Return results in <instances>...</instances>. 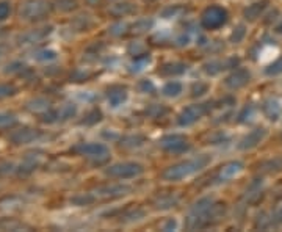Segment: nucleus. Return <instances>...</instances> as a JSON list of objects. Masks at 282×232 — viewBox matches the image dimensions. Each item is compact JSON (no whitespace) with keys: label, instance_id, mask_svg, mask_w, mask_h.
<instances>
[{"label":"nucleus","instance_id":"nucleus-21","mask_svg":"<svg viewBox=\"0 0 282 232\" xmlns=\"http://www.w3.org/2000/svg\"><path fill=\"white\" fill-rule=\"evenodd\" d=\"M110 13L116 17H124V16H129L135 13V6L129 2H123V3H116L110 8Z\"/></svg>","mask_w":282,"mask_h":232},{"label":"nucleus","instance_id":"nucleus-23","mask_svg":"<svg viewBox=\"0 0 282 232\" xmlns=\"http://www.w3.org/2000/svg\"><path fill=\"white\" fill-rule=\"evenodd\" d=\"M146 141V138L143 135H127L121 140V147H129V149H132V147H138Z\"/></svg>","mask_w":282,"mask_h":232},{"label":"nucleus","instance_id":"nucleus-28","mask_svg":"<svg viewBox=\"0 0 282 232\" xmlns=\"http://www.w3.org/2000/svg\"><path fill=\"white\" fill-rule=\"evenodd\" d=\"M101 119H102V112L99 109H93L91 112L86 113L85 119H82L80 124H83V125H94L97 122H101Z\"/></svg>","mask_w":282,"mask_h":232},{"label":"nucleus","instance_id":"nucleus-34","mask_svg":"<svg viewBox=\"0 0 282 232\" xmlns=\"http://www.w3.org/2000/svg\"><path fill=\"white\" fill-rule=\"evenodd\" d=\"M108 31H110V35H113V36H121V35H126V33H127V24H126V22H118V24H113L110 28H108Z\"/></svg>","mask_w":282,"mask_h":232},{"label":"nucleus","instance_id":"nucleus-42","mask_svg":"<svg viewBox=\"0 0 282 232\" xmlns=\"http://www.w3.org/2000/svg\"><path fill=\"white\" fill-rule=\"evenodd\" d=\"M14 91H16V88L13 85H0V99L13 96Z\"/></svg>","mask_w":282,"mask_h":232},{"label":"nucleus","instance_id":"nucleus-1","mask_svg":"<svg viewBox=\"0 0 282 232\" xmlns=\"http://www.w3.org/2000/svg\"><path fill=\"white\" fill-rule=\"evenodd\" d=\"M226 212L224 204L215 203L212 198H202L191 207V212L187 218L188 229H204L209 228L223 218Z\"/></svg>","mask_w":282,"mask_h":232},{"label":"nucleus","instance_id":"nucleus-39","mask_svg":"<svg viewBox=\"0 0 282 232\" xmlns=\"http://www.w3.org/2000/svg\"><path fill=\"white\" fill-rule=\"evenodd\" d=\"M271 225V220H268V215L267 214H262V215H259L257 221H256V228H260V229H268Z\"/></svg>","mask_w":282,"mask_h":232},{"label":"nucleus","instance_id":"nucleus-38","mask_svg":"<svg viewBox=\"0 0 282 232\" xmlns=\"http://www.w3.org/2000/svg\"><path fill=\"white\" fill-rule=\"evenodd\" d=\"M16 122L14 115H9V113H0V127H8Z\"/></svg>","mask_w":282,"mask_h":232},{"label":"nucleus","instance_id":"nucleus-46","mask_svg":"<svg viewBox=\"0 0 282 232\" xmlns=\"http://www.w3.org/2000/svg\"><path fill=\"white\" fill-rule=\"evenodd\" d=\"M278 14H279V11H278V9H275V11H273V13H271V14L268 16V19L265 20V24H271V20H275Z\"/></svg>","mask_w":282,"mask_h":232},{"label":"nucleus","instance_id":"nucleus-9","mask_svg":"<svg viewBox=\"0 0 282 232\" xmlns=\"http://www.w3.org/2000/svg\"><path fill=\"white\" fill-rule=\"evenodd\" d=\"M130 187L129 185H123V184H113V185H104L99 187L93 193L96 198H107V199H115V198H121L129 195Z\"/></svg>","mask_w":282,"mask_h":232},{"label":"nucleus","instance_id":"nucleus-5","mask_svg":"<svg viewBox=\"0 0 282 232\" xmlns=\"http://www.w3.org/2000/svg\"><path fill=\"white\" fill-rule=\"evenodd\" d=\"M74 151L80 154V155H86V157H93L96 159V163H104L108 159V147L102 143H82L79 146L74 147Z\"/></svg>","mask_w":282,"mask_h":232},{"label":"nucleus","instance_id":"nucleus-4","mask_svg":"<svg viewBox=\"0 0 282 232\" xmlns=\"http://www.w3.org/2000/svg\"><path fill=\"white\" fill-rule=\"evenodd\" d=\"M144 171L143 165L140 163H134V162H124V163H116L108 166L105 170V174L110 177H116V179H132L140 176Z\"/></svg>","mask_w":282,"mask_h":232},{"label":"nucleus","instance_id":"nucleus-26","mask_svg":"<svg viewBox=\"0 0 282 232\" xmlns=\"http://www.w3.org/2000/svg\"><path fill=\"white\" fill-rule=\"evenodd\" d=\"M179 203L177 196H172V195H168V196H161L155 201V209H171V207H176V204Z\"/></svg>","mask_w":282,"mask_h":232},{"label":"nucleus","instance_id":"nucleus-25","mask_svg":"<svg viewBox=\"0 0 282 232\" xmlns=\"http://www.w3.org/2000/svg\"><path fill=\"white\" fill-rule=\"evenodd\" d=\"M149 63H150L149 54L138 55V57H135V60L132 61V65H130V71H132V72H140V71H143V69L149 65Z\"/></svg>","mask_w":282,"mask_h":232},{"label":"nucleus","instance_id":"nucleus-33","mask_svg":"<svg viewBox=\"0 0 282 232\" xmlns=\"http://www.w3.org/2000/svg\"><path fill=\"white\" fill-rule=\"evenodd\" d=\"M35 58L38 60V61H50V60H55L57 58V54L53 50H39V52H36L35 54Z\"/></svg>","mask_w":282,"mask_h":232},{"label":"nucleus","instance_id":"nucleus-20","mask_svg":"<svg viewBox=\"0 0 282 232\" xmlns=\"http://www.w3.org/2000/svg\"><path fill=\"white\" fill-rule=\"evenodd\" d=\"M38 136V133L35 130H31V129H24V130H19L16 133H13L11 136V140L17 144H25V143H30V141H33L35 138Z\"/></svg>","mask_w":282,"mask_h":232},{"label":"nucleus","instance_id":"nucleus-45","mask_svg":"<svg viewBox=\"0 0 282 232\" xmlns=\"http://www.w3.org/2000/svg\"><path fill=\"white\" fill-rule=\"evenodd\" d=\"M176 228H177L176 220H168L166 223L163 225V231H172V229H176Z\"/></svg>","mask_w":282,"mask_h":232},{"label":"nucleus","instance_id":"nucleus-37","mask_svg":"<svg viewBox=\"0 0 282 232\" xmlns=\"http://www.w3.org/2000/svg\"><path fill=\"white\" fill-rule=\"evenodd\" d=\"M138 88H140V91L141 93H149V94H152V93H155V85L150 80H141L140 82V85H138Z\"/></svg>","mask_w":282,"mask_h":232},{"label":"nucleus","instance_id":"nucleus-31","mask_svg":"<svg viewBox=\"0 0 282 232\" xmlns=\"http://www.w3.org/2000/svg\"><path fill=\"white\" fill-rule=\"evenodd\" d=\"M265 74L267 76H279V74H282V57L273 61L271 65H268V68L265 69Z\"/></svg>","mask_w":282,"mask_h":232},{"label":"nucleus","instance_id":"nucleus-14","mask_svg":"<svg viewBox=\"0 0 282 232\" xmlns=\"http://www.w3.org/2000/svg\"><path fill=\"white\" fill-rule=\"evenodd\" d=\"M127 88L126 87H112L107 93V99H108V104L112 105V107H119V105H123L126 101H127Z\"/></svg>","mask_w":282,"mask_h":232},{"label":"nucleus","instance_id":"nucleus-19","mask_svg":"<svg viewBox=\"0 0 282 232\" xmlns=\"http://www.w3.org/2000/svg\"><path fill=\"white\" fill-rule=\"evenodd\" d=\"M245 198H246L248 203H257L259 199L262 198V182H260L259 179L248 187Z\"/></svg>","mask_w":282,"mask_h":232},{"label":"nucleus","instance_id":"nucleus-47","mask_svg":"<svg viewBox=\"0 0 282 232\" xmlns=\"http://www.w3.org/2000/svg\"><path fill=\"white\" fill-rule=\"evenodd\" d=\"M276 31H278V33H279V35H282V22H281V24L278 25V28H276Z\"/></svg>","mask_w":282,"mask_h":232},{"label":"nucleus","instance_id":"nucleus-11","mask_svg":"<svg viewBox=\"0 0 282 232\" xmlns=\"http://www.w3.org/2000/svg\"><path fill=\"white\" fill-rule=\"evenodd\" d=\"M265 136H267V130L264 127H257V129L249 132L246 136H243V140L238 143V147H240V149H243V151L253 149V147H256L259 143L264 141Z\"/></svg>","mask_w":282,"mask_h":232},{"label":"nucleus","instance_id":"nucleus-35","mask_svg":"<svg viewBox=\"0 0 282 232\" xmlns=\"http://www.w3.org/2000/svg\"><path fill=\"white\" fill-rule=\"evenodd\" d=\"M207 91H209V85H207V83H202V82L194 83L193 88H191V96L193 98H199V96H202V94L207 93Z\"/></svg>","mask_w":282,"mask_h":232},{"label":"nucleus","instance_id":"nucleus-43","mask_svg":"<svg viewBox=\"0 0 282 232\" xmlns=\"http://www.w3.org/2000/svg\"><path fill=\"white\" fill-rule=\"evenodd\" d=\"M11 13V6L8 2H0V20H3Z\"/></svg>","mask_w":282,"mask_h":232},{"label":"nucleus","instance_id":"nucleus-16","mask_svg":"<svg viewBox=\"0 0 282 232\" xmlns=\"http://www.w3.org/2000/svg\"><path fill=\"white\" fill-rule=\"evenodd\" d=\"M242 171H243V163L242 162H229L221 168L220 179L221 181H231V179L238 176Z\"/></svg>","mask_w":282,"mask_h":232},{"label":"nucleus","instance_id":"nucleus-22","mask_svg":"<svg viewBox=\"0 0 282 232\" xmlns=\"http://www.w3.org/2000/svg\"><path fill=\"white\" fill-rule=\"evenodd\" d=\"M182 90L183 87L180 82H168L166 85L161 88V93H163V96L166 98H177L182 93Z\"/></svg>","mask_w":282,"mask_h":232},{"label":"nucleus","instance_id":"nucleus-3","mask_svg":"<svg viewBox=\"0 0 282 232\" xmlns=\"http://www.w3.org/2000/svg\"><path fill=\"white\" fill-rule=\"evenodd\" d=\"M215 104H210V102H205V104H194V105H190L185 110H182V113L179 115L177 118V122L182 127H188V125L194 124L196 121H199L202 116H205L207 113L212 112Z\"/></svg>","mask_w":282,"mask_h":232},{"label":"nucleus","instance_id":"nucleus-18","mask_svg":"<svg viewBox=\"0 0 282 232\" xmlns=\"http://www.w3.org/2000/svg\"><path fill=\"white\" fill-rule=\"evenodd\" d=\"M187 71V66L183 63H166L160 69L158 74L160 76H180Z\"/></svg>","mask_w":282,"mask_h":232},{"label":"nucleus","instance_id":"nucleus-32","mask_svg":"<svg viewBox=\"0 0 282 232\" xmlns=\"http://www.w3.org/2000/svg\"><path fill=\"white\" fill-rule=\"evenodd\" d=\"M50 33V30L49 28H41V30H36V31H33V33H30V35H27L24 39L27 41L25 44H28V43H33V41H38V39H41V38H44L46 35H49Z\"/></svg>","mask_w":282,"mask_h":232},{"label":"nucleus","instance_id":"nucleus-7","mask_svg":"<svg viewBox=\"0 0 282 232\" xmlns=\"http://www.w3.org/2000/svg\"><path fill=\"white\" fill-rule=\"evenodd\" d=\"M160 147L172 154H180L188 151L190 143L185 136L182 135H166L160 140Z\"/></svg>","mask_w":282,"mask_h":232},{"label":"nucleus","instance_id":"nucleus-15","mask_svg":"<svg viewBox=\"0 0 282 232\" xmlns=\"http://www.w3.org/2000/svg\"><path fill=\"white\" fill-rule=\"evenodd\" d=\"M262 112L265 115V118H268L270 121H278L282 115V107L281 102L278 99H267L262 105Z\"/></svg>","mask_w":282,"mask_h":232},{"label":"nucleus","instance_id":"nucleus-27","mask_svg":"<svg viewBox=\"0 0 282 232\" xmlns=\"http://www.w3.org/2000/svg\"><path fill=\"white\" fill-rule=\"evenodd\" d=\"M152 25H154V20L152 19H140V20H137V22L132 25V33H144V31H147L149 28H152Z\"/></svg>","mask_w":282,"mask_h":232},{"label":"nucleus","instance_id":"nucleus-41","mask_svg":"<svg viewBox=\"0 0 282 232\" xmlns=\"http://www.w3.org/2000/svg\"><path fill=\"white\" fill-rule=\"evenodd\" d=\"M180 13H183V8H180V6H174V8H166L163 13H161V16L163 17H166V19H169V17H172V16H179Z\"/></svg>","mask_w":282,"mask_h":232},{"label":"nucleus","instance_id":"nucleus-2","mask_svg":"<svg viewBox=\"0 0 282 232\" xmlns=\"http://www.w3.org/2000/svg\"><path fill=\"white\" fill-rule=\"evenodd\" d=\"M212 162L210 155H198L194 157L191 160H187V162H180L177 165H172L169 168L163 171V179L165 181H169V182H177V181H182V179H187L193 174H196L198 171L204 170L205 166Z\"/></svg>","mask_w":282,"mask_h":232},{"label":"nucleus","instance_id":"nucleus-30","mask_svg":"<svg viewBox=\"0 0 282 232\" xmlns=\"http://www.w3.org/2000/svg\"><path fill=\"white\" fill-rule=\"evenodd\" d=\"M94 199H96V196L93 193H85V195H79V196L72 198V203L77 206H88V204L94 203Z\"/></svg>","mask_w":282,"mask_h":232},{"label":"nucleus","instance_id":"nucleus-24","mask_svg":"<svg viewBox=\"0 0 282 232\" xmlns=\"http://www.w3.org/2000/svg\"><path fill=\"white\" fill-rule=\"evenodd\" d=\"M256 113H257V109L254 107L253 104L246 105V107L240 113H238V122H242V124L251 122L256 118Z\"/></svg>","mask_w":282,"mask_h":232},{"label":"nucleus","instance_id":"nucleus-36","mask_svg":"<svg viewBox=\"0 0 282 232\" xmlns=\"http://www.w3.org/2000/svg\"><path fill=\"white\" fill-rule=\"evenodd\" d=\"M246 35V27L245 25H238L231 35V41L232 43H242V39L245 38Z\"/></svg>","mask_w":282,"mask_h":232},{"label":"nucleus","instance_id":"nucleus-10","mask_svg":"<svg viewBox=\"0 0 282 232\" xmlns=\"http://www.w3.org/2000/svg\"><path fill=\"white\" fill-rule=\"evenodd\" d=\"M249 80H251V72L248 69L240 68V69L234 71L231 76L226 79V87L231 90H240L248 85Z\"/></svg>","mask_w":282,"mask_h":232},{"label":"nucleus","instance_id":"nucleus-29","mask_svg":"<svg viewBox=\"0 0 282 232\" xmlns=\"http://www.w3.org/2000/svg\"><path fill=\"white\" fill-rule=\"evenodd\" d=\"M259 168H260V170H262V171H267V173L279 171V170H282V160H281V159L268 160V162H264Z\"/></svg>","mask_w":282,"mask_h":232},{"label":"nucleus","instance_id":"nucleus-8","mask_svg":"<svg viewBox=\"0 0 282 232\" xmlns=\"http://www.w3.org/2000/svg\"><path fill=\"white\" fill-rule=\"evenodd\" d=\"M49 13V3L44 0H33L20 8V16L25 19H39Z\"/></svg>","mask_w":282,"mask_h":232},{"label":"nucleus","instance_id":"nucleus-13","mask_svg":"<svg viewBox=\"0 0 282 232\" xmlns=\"http://www.w3.org/2000/svg\"><path fill=\"white\" fill-rule=\"evenodd\" d=\"M240 60L238 58H229L223 61H210V63H205L204 65V71L209 74V76H216L218 72H221L223 69H229V68H235Z\"/></svg>","mask_w":282,"mask_h":232},{"label":"nucleus","instance_id":"nucleus-12","mask_svg":"<svg viewBox=\"0 0 282 232\" xmlns=\"http://www.w3.org/2000/svg\"><path fill=\"white\" fill-rule=\"evenodd\" d=\"M75 113H77V107H75V105H72V104H66V105H63V107L58 109V110L49 112V113L44 116V121H46V122L66 121V119L72 118Z\"/></svg>","mask_w":282,"mask_h":232},{"label":"nucleus","instance_id":"nucleus-6","mask_svg":"<svg viewBox=\"0 0 282 232\" xmlns=\"http://www.w3.org/2000/svg\"><path fill=\"white\" fill-rule=\"evenodd\" d=\"M227 22V11L221 6H210L202 14V27L215 30Z\"/></svg>","mask_w":282,"mask_h":232},{"label":"nucleus","instance_id":"nucleus-17","mask_svg":"<svg viewBox=\"0 0 282 232\" xmlns=\"http://www.w3.org/2000/svg\"><path fill=\"white\" fill-rule=\"evenodd\" d=\"M267 5H268V0H260V2H256L253 5H249L243 11V16L248 20H256L257 17H260V14L264 13V9L267 8Z\"/></svg>","mask_w":282,"mask_h":232},{"label":"nucleus","instance_id":"nucleus-44","mask_svg":"<svg viewBox=\"0 0 282 232\" xmlns=\"http://www.w3.org/2000/svg\"><path fill=\"white\" fill-rule=\"evenodd\" d=\"M176 43H177L179 46H187V44L190 43V35H188V33H182V35L176 39Z\"/></svg>","mask_w":282,"mask_h":232},{"label":"nucleus","instance_id":"nucleus-48","mask_svg":"<svg viewBox=\"0 0 282 232\" xmlns=\"http://www.w3.org/2000/svg\"><path fill=\"white\" fill-rule=\"evenodd\" d=\"M279 218H281V221H282V209H281V214H279Z\"/></svg>","mask_w":282,"mask_h":232},{"label":"nucleus","instance_id":"nucleus-40","mask_svg":"<svg viewBox=\"0 0 282 232\" xmlns=\"http://www.w3.org/2000/svg\"><path fill=\"white\" fill-rule=\"evenodd\" d=\"M165 113H166V109L158 107V105H154V107L146 109V115L152 116V118H160V116H163Z\"/></svg>","mask_w":282,"mask_h":232}]
</instances>
